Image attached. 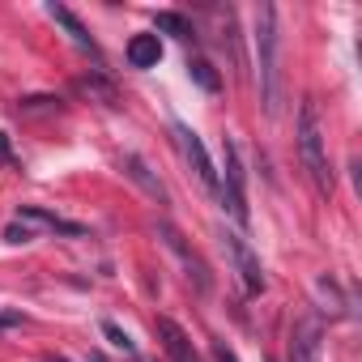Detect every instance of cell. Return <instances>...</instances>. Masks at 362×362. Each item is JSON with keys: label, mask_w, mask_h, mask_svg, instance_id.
I'll return each mask as SVG.
<instances>
[{"label": "cell", "mask_w": 362, "mask_h": 362, "mask_svg": "<svg viewBox=\"0 0 362 362\" xmlns=\"http://www.w3.org/2000/svg\"><path fill=\"white\" fill-rule=\"evenodd\" d=\"M290 362H324V324L315 311H303L290 324Z\"/></svg>", "instance_id": "6"}, {"label": "cell", "mask_w": 362, "mask_h": 362, "mask_svg": "<svg viewBox=\"0 0 362 362\" xmlns=\"http://www.w3.org/2000/svg\"><path fill=\"white\" fill-rule=\"evenodd\" d=\"M47 362H64V358H47Z\"/></svg>", "instance_id": "21"}, {"label": "cell", "mask_w": 362, "mask_h": 362, "mask_svg": "<svg viewBox=\"0 0 362 362\" xmlns=\"http://www.w3.org/2000/svg\"><path fill=\"white\" fill-rule=\"evenodd\" d=\"M188 73H192V81H197L201 90H209V94H218V90H222V81H218V73H214V64H209V60H188Z\"/></svg>", "instance_id": "15"}, {"label": "cell", "mask_w": 362, "mask_h": 362, "mask_svg": "<svg viewBox=\"0 0 362 362\" xmlns=\"http://www.w3.org/2000/svg\"><path fill=\"white\" fill-rule=\"evenodd\" d=\"M218 201L230 209V218L239 222V226H247L252 222V214H247V192H243V166H239V149H235V141L226 136L222 141V170H218Z\"/></svg>", "instance_id": "3"}, {"label": "cell", "mask_w": 362, "mask_h": 362, "mask_svg": "<svg viewBox=\"0 0 362 362\" xmlns=\"http://www.w3.org/2000/svg\"><path fill=\"white\" fill-rule=\"evenodd\" d=\"M98 328H103V337H107V341H111L115 349H124V354H132V337H128V332H124L119 324H111V320H103Z\"/></svg>", "instance_id": "16"}, {"label": "cell", "mask_w": 362, "mask_h": 362, "mask_svg": "<svg viewBox=\"0 0 362 362\" xmlns=\"http://www.w3.org/2000/svg\"><path fill=\"white\" fill-rule=\"evenodd\" d=\"M18 222L22 226H30V230H52V235H86V226L81 222H64L60 214H52V209H39V205H22L18 209Z\"/></svg>", "instance_id": "9"}, {"label": "cell", "mask_w": 362, "mask_h": 362, "mask_svg": "<svg viewBox=\"0 0 362 362\" xmlns=\"http://www.w3.org/2000/svg\"><path fill=\"white\" fill-rule=\"evenodd\" d=\"M222 243H226V252H230V264H235L243 290H247V294H264L269 281H264V269H260V256L252 252V243H247L239 230H222Z\"/></svg>", "instance_id": "5"}, {"label": "cell", "mask_w": 362, "mask_h": 362, "mask_svg": "<svg viewBox=\"0 0 362 362\" xmlns=\"http://www.w3.org/2000/svg\"><path fill=\"white\" fill-rule=\"evenodd\" d=\"M294 141H298V162L303 170L311 175V184L320 197L332 192V162H328V149H324V128H320V111L311 98H303L298 107V128H294Z\"/></svg>", "instance_id": "2"}, {"label": "cell", "mask_w": 362, "mask_h": 362, "mask_svg": "<svg viewBox=\"0 0 362 362\" xmlns=\"http://www.w3.org/2000/svg\"><path fill=\"white\" fill-rule=\"evenodd\" d=\"M136 362H149V358H136Z\"/></svg>", "instance_id": "22"}, {"label": "cell", "mask_w": 362, "mask_h": 362, "mask_svg": "<svg viewBox=\"0 0 362 362\" xmlns=\"http://www.w3.org/2000/svg\"><path fill=\"white\" fill-rule=\"evenodd\" d=\"M170 132H175V145H179V153L188 158V166H192V175L201 179V188L209 192V197H218V166H214V158H209V149H205V141L188 128V124H170Z\"/></svg>", "instance_id": "4"}, {"label": "cell", "mask_w": 362, "mask_h": 362, "mask_svg": "<svg viewBox=\"0 0 362 362\" xmlns=\"http://www.w3.org/2000/svg\"><path fill=\"white\" fill-rule=\"evenodd\" d=\"M214 362H239V358H235V349L226 341H214Z\"/></svg>", "instance_id": "19"}, {"label": "cell", "mask_w": 362, "mask_h": 362, "mask_svg": "<svg viewBox=\"0 0 362 362\" xmlns=\"http://www.w3.org/2000/svg\"><path fill=\"white\" fill-rule=\"evenodd\" d=\"M13 324H22V311H0V328H13Z\"/></svg>", "instance_id": "20"}, {"label": "cell", "mask_w": 362, "mask_h": 362, "mask_svg": "<svg viewBox=\"0 0 362 362\" xmlns=\"http://www.w3.org/2000/svg\"><path fill=\"white\" fill-rule=\"evenodd\" d=\"M5 239H9V243H30V239H35V230H30V226H22V222L13 218V222L5 226Z\"/></svg>", "instance_id": "17"}, {"label": "cell", "mask_w": 362, "mask_h": 362, "mask_svg": "<svg viewBox=\"0 0 362 362\" xmlns=\"http://www.w3.org/2000/svg\"><path fill=\"white\" fill-rule=\"evenodd\" d=\"M153 332H158V341H162V349H166V358H170V362H197L192 337L179 328L170 315H158V320H153Z\"/></svg>", "instance_id": "8"}, {"label": "cell", "mask_w": 362, "mask_h": 362, "mask_svg": "<svg viewBox=\"0 0 362 362\" xmlns=\"http://www.w3.org/2000/svg\"><path fill=\"white\" fill-rule=\"evenodd\" d=\"M90 362H103V358H90Z\"/></svg>", "instance_id": "23"}, {"label": "cell", "mask_w": 362, "mask_h": 362, "mask_svg": "<svg viewBox=\"0 0 362 362\" xmlns=\"http://www.w3.org/2000/svg\"><path fill=\"white\" fill-rule=\"evenodd\" d=\"M158 239H162V243L175 252V260H179V264L188 269V281H197V290H201V294H209V286H214V277H209V264H205V260H201V256L188 247V239L179 235L170 222H158Z\"/></svg>", "instance_id": "7"}, {"label": "cell", "mask_w": 362, "mask_h": 362, "mask_svg": "<svg viewBox=\"0 0 362 362\" xmlns=\"http://www.w3.org/2000/svg\"><path fill=\"white\" fill-rule=\"evenodd\" d=\"M124 56H128L132 69H158V60H162V43H158V35H132Z\"/></svg>", "instance_id": "12"}, {"label": "cell", "mask_w": 362, "mask_h": 362, "mask_svg": "<svg viewBox=\"0 0 362 362\" xmlns=\"http://www.w3.org/2000/svg\"><path fill=\"white\" fill-rule=\"evenodd\" d=\"M22 111H60V98H22Z\"/></svg>", "instance_id": "18"}, {"label": "cell", "mask_w": 362, "mask_h": 362, "mask_svg": "<svg viewBox=\"0 0 362 362\" xmlns=\"http://www.w3.org/2000/svg\"><path fill=\"white\" fill-rule=\"evenodd\" d=\"M315 298H320V311H324L328 320H341V315L349 311V298L341 294V286H337V281H332L328 273H324V277L315 281Z\"/></svg>", "instance_id": "13"}, {"label": "cell", "mask_w": 362, "mask_h": 362, "mask_svg": "<svg viewBox=\"0 0 362 362\" xmlns=\"http://www.w3.org/2000/svg\"><path fill=\"white\" fill-rule=\"evenodd\" d=\"M256 69H260V98L264 111H281V35H277V9L260 5L256 9Z\"/></svg>", "instance_id": "1"}, {"label": "cell", "mask_w": 362, "mask_h": 362, "mask_svg": "<svg viewBox=\"0 0 362 362\" xmlns=\"http://www.w3.org/2000/svg\"><path fill=\"white\" fill-rule=\"evenodd\" d=\"M119 166H124V175L132 179V184L149 197V201H158V205H170V197H166V188L158 184V175H149V166H145V158L141 153H124L119 158Z\"/></svg>", "instance_id": "10"}, {"label": "cell", "mask_w": 362, "mask_h": 362, "mask_svg": "<svg viewBox=\"0 0 362 362\" xmlns=\"http://www.w3.org/2000/svg\"><path fill=\"white\" fill-rule=\"evenodd\" d=\"M47 18H52L56 26H64V30H69V39H73L81 52H90L94 60H103V56H98V43L90 39V30L77 22V13H73V9H64V5H47Z\"/></svg>", "instance_id": "11"}, {"label": "cell", "mask_w": 362, "mask_h": 362, "mask_svg": "<svg viewBox=\"0 0 362 362\" xmlns=\"http://www.w3.org/2000/svg\"><path fill=\"white\" fill-rule=\"evenodd\" d=\"M153 30H158V35H170V39H179V43L197 39V26H192L184 13H175V9H162V13H153Z\"/></svg>", "instance_id": "14"}]
</instances>
